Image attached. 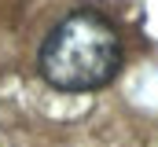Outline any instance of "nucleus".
Here are the masks:
<instances>
[{
  "mask_svg": "<svg viewBox=\"0 0 158 147\" xmlns=\"http://www.w3.org/2000/svg\"><path fill=\"white\" fill-rule=\"evenodd\" d=\"M121 66V37L96 11H70L40 44V74L52 88L92 92Z\"/></svg>",
  "mask_w": 158,
  "mask_h": 147,
  "instance_id": "f257e3e1",
  "label": "nucleus"
}]
</instances>
